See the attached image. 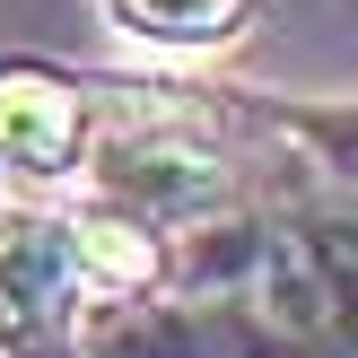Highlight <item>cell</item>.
<instances>
[{"label":"cell","instance_id":"1","mask_svg":"<svg viewBox=\"0 0 358 358\" xmlns=\"http://www.w3.org/2000/svg\"><path fill=\"white\" fill-rule=\"evenodd\" d=\"M79 358H358V192L271 140L254 192L184 227L157 289L79 315Z\"/></svg>","mask_w":358,"mask_h":358},{"label":"cell","instance_id":"2","mask_svg":"<svg viewBox=\"0 0 358 358\" xmlns=\"http://www.w3.org/2000/svg\"><path fill=\"white\" fill-rule=\"evenodd\" d=\"M79 262L52 201H0V358H79Z\"/></svg>","mask_w":358,"mask_h":358},{"label":"cell","instance_id":"5","mask_svg":"<svg viewBox=\"0 0 358 358\" xmlns=\"http://www.w3.org/2000/svg\"><path fill=\"white\" fill-rule=\"evenodd\" d=\"M105 27L140 52H166V62H201V52H227L245 27H254V0H96Z\"/></svg>","mask_w":358,"mask_h":358},{"label":"cell","instance_id":"4","mask_svg":"<svg viewBox=\"0 0 358 358\" xmlns=\"http://www.w3.org/2000/svg\"><path fill=\"white\" fill-rule=\"evenodd\" d=\"M62 219H70V262H79L87 306H96V297H140V289H157L166 262H175V236H166V227L131 219V210L96 201V192H87V201H62Z\"/></svg>","mask_w":358,"mask_h":358},{"label":"cell","instance_id":"6","mask_svg":"<svg viewBox=\"0 0 358 358\" xmlns=\"http://www.w3.org/2000/svg\"><path fill=\"white\" fill-rule=\"evenodd\" d=\"M236 96L297 166L358 192V96H254V87H236Z\"/></svg>","mask_w":358,"mask_h":358},{"label":"cell","instance_id":"3","mask_svg":"<svg viewBox=\"0 0 358 358\" xmlns=\"http://www.w3.org/2000/svg\"><path fill=\"white\" fill-rule=\"evenodd\" d=\"M96 140V79L62 62H0V184H79Z\"/></svg>","mask_w":358,"mask_h":358}]
</instances>
